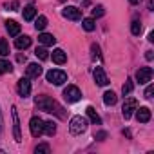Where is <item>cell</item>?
Listing matches in <instances>:
<instances>
[{
    "instance_id": "1",
    "label": "cell",
    "mask_w": 154,
    "mask_h": 154,
    "mask_svg": "<svg viewBox=\"0 0 154 154\" xmlns=\"http://www.w3.org/2000/svg\"><path fill=\"white\" fill-rule=\"evenodd\" d=\"M35 105H36L40 111H44V112H51V114H56L58 118H65L63 107H62L56 100H53L51 96H45V94L36 96V98H35Z\"/></svg>"
},
{
    "instance_id": "2",
    "label": "cell",
    "mask_w": 154,
    "mask_h": 154,
    "mask_svg": "<svg viewBox=\"0 0 154 154\" xmlns=\"http://www.w3.org/2000/svg\"><path fill=\"white\" fill-rule=\"evenodd\" d=\"M85 129H87V120L84 116L78 114V116H72L71 118V122H69V132L72 136H78V134L85 132Z\"/></svg>"
},
{
    "instance_id": "3",
    "label": "cell",
    "mask_w": 154,
    "mask_h": 154,
    "mask_svg": "<svg viewBox=\"0 0 154 154\" xmlns=\"http://www.w3.org/2000/svg\"><path fill=\"white\" fill-rule=\"evenodd\" d=\"M45 80L53 85H62V84L67 82V72H63L60 69H51V71L45 72Z\"/></svg>"
},
{
    "instance_id": "4",
    "label": "cell",
    "mask_w": 154,
    "mask_h": 154,
    "mask_svg": "<svg viewBox=\"0 0 154 154\" xmlns=\"http://www.w3.org/2000/svg\"><path fill=\"white\" fill-rule=\"evenodd\" d=\"M63 98H65L67 103H74V102H78L82 98V91L76 85H67L63 89Z\"/></svg>"
},
{
    "instance_id": "5",
    "label": "cell",
    "mask_w": 154,
    "mask_h": 154,
    "mask_svg": "<svg viewBox=\"0 0 154 154\" xmlns=\"http://www.w3.org/2000/svg\"><path fill=\"white\" fill-rule=\"evenodd\" d=\"M29 131H31V136L38 138L44 134V120L40 116H33L29 120Z\"/></svg>"
},
{
    "instance_id": "6",
    "label": "cell",
    "mask_w": 154,
    "mask_h": 154,
    "mask_svg": "<svg viewBox=\"0 0 154 154\" xmlns=\"http://www.w3.org/2000/svg\"><path fill=\"white\" fill-rule=\"evenodd\" d=\"M150 80H152V69H150V67H140V69L136 71V82H138L140 85L149 84Z\"/></svg>"
},
{
    "instance_id": "7",
    "label": "cell",
    "mask_w": 154,
    "mask_h": 154,
    "mask_svg": "<svg viewBox=\"0 0 154 154\" xmlns=\"http://www.w3.org/2000/svg\"><path fill=\"white\" fill-rule=\"evenodd\" d=\"M62 15H63V18H67V20H82V9H78V8H74V6H67V8H63L62 9Z\"/></svg>"
},
{
    "instance_id": "8",
    "label": "cell",
    "mask_w": 154,
    "mask_h": 154,
    "mask_svg": "<svg viewBox=\"0 0 154 154\" xmlns=\"http://www.w3.org/2000/svg\"><path fill=\"white\" fill-rule=\"evenodd\" d=\"M136 107H138V102H136L134 98H127V100L123 102V107H122V114H123V118L129 120V118L134 114Z\"/></svg>"
},
{
    "instance_id": "9",
    "label": "cell",
    "mask_w": 154,
    "mask_h": 154,
    "mask_svg": "<svg viewBox=\"0 0 154 154\" xmlns=\"http://www.w3.org/2000/svg\"><path fill=\"white\" fill-rule=\"evenodd\" d=\"M17 91H18V94H20L22 98H27V96L31 94V82H29L27 76H26V78H20V80H18Z\"/></svg>"
},
{
    "instance_id": "10",
    "label": "cell",
    "mask_w": 154,
    "mask_h": 154,
    "mask_svg": "<svg viewBox=\"0 0 154 154\" xmlns=\"http://www.w3.org/2000/svg\"><path fill=\"white\" fill-rule=\"evenodd\" d=\"M11 116H13V136L17 141H22V134H20V120H18V112L17 107H11Z\"/></svg>"
},
{
    "instance_id": "11",
    "label": "cell",
    "mask_w": 154,
    "mask_h": 154,
    "mask_svg": "<svg viewBox=\"0 0 154 154\" xmlns=\"http://www.w3.org/2000/svg\"><path fill=\"white\" fill-rule=\"evenodd\" d=\"M93 74H94V82H96L98 85H102V87H105V85L109 84V78H107V74H105V71H103L102 67H96Z\"/></svg>"
},
{
    "instance_id": "12",
    "label": "cell",
    "mask_w": 154,
    "mask_h": 154,
    "mask_svg": "<svg viewBox=\"0 0 154 154\" xmlns=\"http://www.w3.org/2000/svg\"><path fill=\"white\" fill-rule=\"evenodd\" d=\"M136 120L140 122V123H147V122H150V109L149 107H136Z\"/></svg>"
},
{
    "instance_id": "13",
    "label": "cell",
    "mask_w": 154,
    "mask_h": 154,
    "mask_svg": "<svg viewBox=\"0 0 154 154\" xmlns=\"http://www.w3.org/2000/svg\"><path fill=\"white\" fill-rule=\"evenodd\" d=\"M26 74H27V78H38L42 74V67L38 63H29L26 69Z\"/></svg>"
},
{
    "instance_id": "14",
    "label": "cell",
    "mask_w": 154,
    "mask_h": 154,
    "mask_svg": "<svg viewBox=\"0 0 154 154\" xmlns=\"http://www.w3.org/2000/svg\"><path fill=\"white\" fill-rule=\"evenodd\" d=\"M51 58H53V62H54V63H58V65H62V63H65V62H67V54H65V51H63V49H54V51H53V54H51Z\"/></svg>"
},
{
    "instance_id": "15",
    "label": "cell",
    "mask_w": 154,
    "mask_h": 154,
    "mask_svg": "<svg viewBox=\"0 0 154 154\" xmlns=\"http://www.w3.org/2000/svg\"><path fill=\"white\" fill-rule=\"evenodd\" d=\"M6 29L11 36H18L20 35V24H17L15 20H8L6 22Z\"/></svg>"
},
{
    "instance_id": "16",
    "label": "cell",
    "mask_w": 154,
    "mask_h": 154,
    "mask_svg": "<svg viewBox=\"0 0 154 154\" xmlns=\"http://www.w3.org/2000/svg\"><path fill=\"white\" fill-rule=\"evenodd\" d=\"M38 42H40L42 45H54V44H56V38H54L53 35H49V33H42V35L38 36Z\"/></svg>"
},
{
    "instance_id": "17",
    "label": "cell",
    "mask_w": 154,
    "mask_h": 154,
    "mask_svg": "<svg viewBox=\"0 0 154 154\" xmlns=\"http://www.w3.org/2000/svg\"><path fill=\"white\" fill-rule=\"evenodd\" d=\"M85 112H87V116H89V120H91L93 123H96V125H100V123H102V118H100V114L96 112V109H94V107H91V105H89V107L85 109Z\"/></svg>"
},
{
    "instance_id": "18",
    "label": "cell",
    "mask_w": 154,
    "mask_h": 154,
    "mask_svg": "<svg viewBox=\"0 0 154 154\" xmlns=\"http://www.w3.org/2000/svg\"><path fill=\"white\" fill-rule=\"evenodd\" d=\"M22 15H24V20H27V22L35 20V17H36V9H35V6H26L24 11H22Z\"/></svg>"
},
{
    "instance_id": "19",
    "label": "cell",
    "mask_w": 154,
    "mask_h": 154,
    "mask_svg": "<svg viewBox=\"0 0 154 154\" xmlns=\"http://www.w3.org/2000/svg\"><path fill=\"white\" fill-rule=\"evenodd\" d=\"M15 45H17L18 49H27V47L31 45V38H29L27 35H24V36H18V38L15 40Z\"/></svg>"
},
{
    "instance_id": "20",
    "label": "cell",
    "mask_w": 154,
    "mask_h": 154,
    "mask_svg": "<svg viewBox=\"0 0 154 154\" xmlns=\"http://www.w3.org/2000/svg\"><path fill=\"white\" fill-rule=\"evenodd\" d=\"M116 100H118L116 93H112V91H105V93H103V103H105V105H114Z\"/></svg>"
},
{
    "instance_id": "21",
    "label": "cell",
    "mask_w": 154,
    "mask_h": 154,
    "mask_svg": "<svg viewBox=\"0 0 154 154\" xmlns=\"http://www.w3.org/2000/svg\"><path fill=\"white\" fill-rule=\"evenodd\" d=\"M44 132H45L47 136H54V134H56V123H54L53 120L44 122Z\"/></svg>"
},
{
    "instance_id": "22",
    "label": "cell",
    "mask_w": 154,
    "mask_h": 154,
    "mask_svg": "<svg viewBox=\"0 0 154 154\" xmlns=\"http://www.w3.org/2000/svg\"><path fill=\"white\" fill-rule=\"evenodd\" d=\"M35 27H36V31H44V29L47 27V18H45L44 15H40V17L35 20Z\"/></svg>"
},
{
    "instance_id": "23",
    "label": "cell",
    "mask_w": 154,
    "mask_h": 154,
    "mask_svg": "<svg viewBox=\"0 0 154 154\" xmlns=\"http://www.w3.org/2000/svg\"><path fill=\"white\" fill-rule=\"evenodd\" d=\"M11 71H13V65L8 60L0 58V74H6V72H11Z\"/></svg>"
},
{
    "instance_id": "24",
    "label": "cell",
    "mask_w": 154,
    "mask_h": 154,
    "mask_svg": "<svg viewBox=\"0 0 154 154\" xmlns=\"http://www.w3.org/2000/svg\"><path fill=\"white\" fill-rule=\"evenodd\" d=\"M82 27L85 29V31H94V27H96V24H94V18H84L82 20Z\"/></svg>"
},
{
    "instance_id": "25",
    "label": "cell",
    "mask_w": 154,
    "mask_h": 154,
    "mask_svg": "<svg viewBox=\"0 0 154 154\" xmlns=\"http://www.w3.org/2000/svg\"><path fill=\"white\" fill-rule=\"evenodd\" d=\"M0 54H2V56L9 54V44H8L6 38H0Z\"/></svg>"
},
{
    "instance_id": "26",
    "label": "cell",
    "mask_w": 154,
    "mask_h": 154,
    "mask_svg": "<svg viewBox=\"0 0 154 154\" xmlns=\"http://www.w3.org/2000/svg\"><path fill=\"white\" fill-rule=\"evenodd\" d=\"M132 89H134V84H132V80L129 78L125 84H123V87H122V93H123V96H127V94H131L132 93Z\"/></svg>"
},
{
    "instance_id": "27",
    "label": "cell",
    "mask_w": 154,
    "mask_h": 154,
    "mask_svg": "<svg viewBox=\"0 0 154 154\" xmlns=\"http://www.w3.org/2000/svg\"><path fill=\"white\" fill-rule=\"evenodd\" d=\"M131 33H132L134 36H138V35L141 33V24H140V20H132V24H131Z\"/></svg>"
},
{
    "instance_id": "28",
    "label": "cell",
    "mask_w": 154,
    "mask_h": 154,
    "mask_svg": "<svg viewBox=\"0 0 154 154\" xmlns=\"http://www.w3.org/2000/svg\"><path fill=\"white\" fill-rule=\"evenodd\" d=\"M35 54H36V58H40V60H47V58H49L45 47H36V49H35Z\"/></svg>"
},
{
    "instance_id": "29",
    "label": "cell",
    "mask_w": 154,
    "mask_h": 154,
    "mask_svg": "<svg viewBox=\"0 0 154 154\" xmlns=\"http://www.w3.org/2000/svg\"><path fill=\"white\" fill-rule=\"evenodd\" d=\"M35 152H36V154H49V152H51V147H49L47 143H40V145H36Z\"/></svg>"
},
{
    "instance_id": "30",
    "label": "cell",
    "mask_w": 154,
    "mask_h": 154,
    "mask_svg": "<svg viewBox=\"0 0 154 154\" xmlns=\"http://www.w3.org/2000/svg\"><path fill=\"white\" fill-rule=\"evenodd\" d=\"M103 15H105L103 6H96V8L93 9V18H100V17H103Z\"/></svg>"
},
{
    "instance_id": "31",
    "label": "cell",
    "mask_w": 154,
    "mask_h": 154,
    "mask_svg": "<svg viewBox=\"0 0 154 154\" xmlns=\"http://www.w3.org/2000/svg\"><path fill=\"white\" fill-rule=\"evenodd\" d=\"M91 53H93V58L96 60V58H100V47L96 45V44H93L91 45Z\"/></svg>"
},
{
    "instance_id": "32",
    "label": "cell",
    "mask_w": 154,
    "mask_h": 154,
    "mask_svg": "<svg viewBox=\"0 0 154 154\" xmlns=\"http://www.w3.org/2000/svg\"><path fill=\"white\" fill-rule=\"evenodd\" d=\"M152 91H154V87H152V85H149V87L145 89V98H147V100H150V98H152Z\"/></svg>"
},
{
    "instance_id": "33",
    "label": "cell",
    "mask_w": 154,
    "mask_h": 154,
    "mask_svg": "<svg viewBox=\"0 0 154 154\" xmlns=\"http://www.w3.org/2000/svg\"><path fill=\"white\" fill-rule=\"evenodd\" d=\"M152 56H154V54H152V51H147V54H145V58H147V60H152Z\"/></svg>"
},
{
    "instance_id": "34",
    "label": "cell",
    "mask_w": 154,
    "mask_h": 154,
    "mask_svg": "<svg viewBox=\"0 0 154 154\" xmlns=\"http://www.w3.org/2000/svg\"><path fill=\"white\" fill-rule=\"evenodd\" d=\"M149 42H154V33H149V38H147Z\"/></svg>"
},
{
    "instance_id": "35",
    "label": "cell",
    "mask_w": 154,
    "mask_h": 154,
    "mask_svg": "<svg viewBox=\"0 0 154 154\" xmlns=\"http://www.w3.org/2000/svg\"><path fill=\"white\" fill-rule=\"evenodd\" d=\"M96 138H100V140H102V138H105V132H98V134H96Z\"/></svg>"
},
{
    "instance_id": "36",
    "label": "cell",
    "mask_w": 154,
    "mask_h": 154,
    "mask_svg": "<svg viewBox=\"0 0 154 154\" xmlns=\"http://www.w3.org/2000/svg\"><path fill=\"white\" fill-rule=\"evenodd\" d=\"M129 2H131V4H140L141 0H129Z\"/></svg>"
},
{
    "instance_id": "37",
    "label": "cell",
    "mask_w": 154,
    "mask_h": 154,
    "mask_svg": "<svg viewBox=\"0 0 154 154\" xmlns=\"http://www.w3.org/2000/svg\"><path fill=\"white\" fill-rule=\"evenodd\" d=\"M0 131H2V114H0Z\"/></svg>"
}]
</instances>
